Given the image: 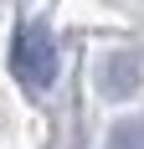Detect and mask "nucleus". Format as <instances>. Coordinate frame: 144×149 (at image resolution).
Returning a JSON list of instances; mask_svg holds the SVG:
<instances>
[{
    "instance_id": "f257e3e1",
    "label": "nucleus",
    "mask_w": 144,
    "mask_h": 149,
    "mask_svg": "<svg viewBox=\"0 0 144 149\" xmlns=\"http://www.w3.org/2000/svg\"><path fill=\"white\" fill-rule=\"evenodd\" d=\"M10 72L21 77L26 93H46L57 82V41L46 26H21L10 46Z\"/></svg>"
}]
</instances>
